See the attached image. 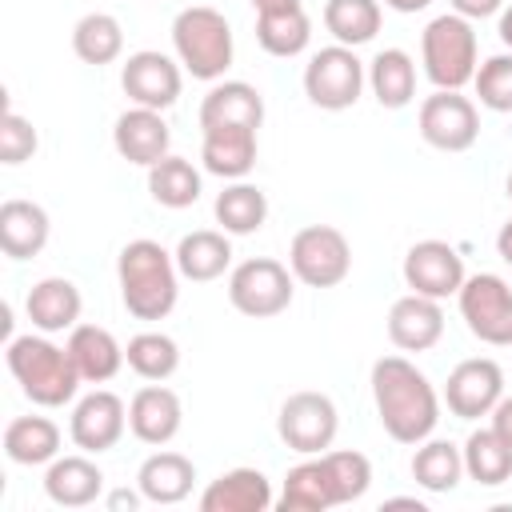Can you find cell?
Listing matches in <instances>:
<instances>
[{"instance_id": "cell-33", "label": "cell", "mask_w": 512, "mask_h": 512, "mask_svg": "<svg viewBox=\"0 0 512 512\" xmlns=\"http://www.w3.org/2000/svg\"><path fill=\"white\" fill-rule=\"evenodd\" d=\"M212 212H216V224H220L228 236H252V232H260L264 220H268V196H264L256 184H248V180H232V184L216 196Z\"/></svg>"}, {"instance_id": "cell-20", "label": "cell", "mask_w": 512, "mask_h": 512, "mask_svg": "<svg viewBox=\"0 0 512 512\" xmlns=\"http://www.w3.org/2000/svg\"><path fill=\"white\" fill-rule=\"evenodd\" d=\"M200 160L204 172L220 176V180H244L256 168V132L260 128H244V124H216V128H200Z\"/></svg>"}, {"instance_id": "cell-12", "label": "cell", "mask_w": 512, "mask_h": 512, "mask_svg": "<svg viewBox=\"0 0 512 512\" xmlns=\"http://www.w3.org/2000/svg\"><path fill=\"white\" fill-rule=\"evenodd\" d=\"M120 88L132 104L140 108H172L180 100V88H184V72H180V60L156 52V48H140L124 60L120 68Z\"/></svg>"}, {"instance_id": "cell-24", "label": "cell", "mask_w": 512, "mask_h": 512, "mask_svg": "<svg viewBox=\"0 0 512 512\" xmlns=\"http://www.w3.org/2000/svg\"><path fill=\"white\" fill-rule=\"evenodd\" d=\"M64 348L72 352V364H76V372H80L84 384H108L128 364L120 340L108 328H100V324H76L68 332V344Z\"/></svg>"}, {"instance_id": "cell-22", "label": "cell", "mask_w": 512, "mask_h": 512, "mask_svg": "<svg viewBox=\"0 0 512 512\" xmlns=\"http://www.w3.org/2000/svg\"><path fill=\"white\" fill-rule=\"evenodd\" d=\"M80 288L64 276H44L28 288V300H24V312L32 320L36 332H72L80 324Z\"/></svg>"}, {"instance_id": "cell-10", "label": "cell", "mask_w": 512, "mask_h": 512, "mask_svg": "<svg viewBox=\"0 0 512 512\" xmlns=\"http://www.w3.org/2000/svg\"><path fill=\"white\" fill-rule=\"evenodd\" d=\"M276 432L280 440L300 452V456H320L332 448L336 432H340V412L332 404L328 392H292L284 404H280V416H276Z\"/></svg>"}, {"instance_id": "cell-45", "label": "cell", "mask_w": 512, "mask_h": 512, "mask_svg": "<svg viewBox=\"0 0 512 512\" xmlns=\"http://www.w3.org/2000/svg\"><path fill=\"white\" fill-rule=\"evenodd\" d=\"M496 32H500L504 48L512 52V4H504V8H500V16H496Z\"/></svg>"}, {"instance_id": "cell-11", "label": "cell", "mask_w": 512, "mask_h": 512, "mask_svg": "<svg viewBox=\"0 0 512 512\" xmlns=\"http://www.w3.org/2000/svg\"><path fill=\"white\" fill-rule=\"evenodd\" d=\"M416 128H420L424 144H432L440 152H468L480 140V112L456 88H436L432 96L420 100Z\"/></svg>"}, {"instance_id": "cell-5", "label": "cell", "mask_w": 512, "mask_h": 512, "mask_svg": "<svg viewBox=\"0 0 512 512\" xmlns=\"http://www.w3.org/2000/svg\"><path fill=\"white\" fill-rule=\"evenodd\" d=\"M420 64L436 88L460 92L464 84H472V76L480 68V44H476L472 20H464L456 12L428 20L420 32Z\"/></svg>"}, {"instance_id": "cell-32", "label": "cell", "mask_w": 512, "mask_h": 512, "mask_svg": "<svg viewBox=\"0 0 512 512\" xmlns=\"http://www.w3.org/2000/svg\"><path fill=\"white\" fill-rule=\"evenodd\" d=\"M460 452H464V476L468 480H476L484 488H500L512 480V444H504L492 424L468 432Z\"/></svg>"}, {"instance_id": "cell-36", "label": "cell", "mask_w": 512, "mask_h": 512, "mask_svg": "<svg viewBox=\"0 0 512 512\" xmlns=\"http://www.w3.org/2000/svg\"><path fill=\"white\" fill-rule=\"evenodd\" d=\"M380 0H328L324 4V28L332 32L336 44L360 48L380 32Z\"/></svg>"}, {"instance_id": "cell-16", "label": "cell", "mask_w": 512, "mask_h": 512, "mask_svg": "<svg viewBox=\"0 0 512 512\" xmlns=\"http://www.w3.org/2000/svg\"><path fill=\"white\" fill-rule=\"evenodd\" d=\"M256 12V44L268 56H300L312 40V20L300 0H248Z\"/></svg>"}, {"instance_id": "cell-39", "label": "cell", "mask_w": 512, "mask_h": 512, "mask_svg": "<svg viewBox=\"0 0 512 512\" xmlns=\"http://www.w3.org/2000/svg\"><path fill=\"white\" fill-rule=\"evenodd\" d=\"M320 460H324V472L332 480L336 504H352V500H360L368 492V484H372V460L364 452H356V448L332 452L328 448V452H320Z\"/></svg>"}, {"instance_id": "cell-47", "label": "cell", "mask_w": 512, "mask_h": 512, "mask_svg": "<svg viewBox=\"0 0 512 512\" xmlns=\"http://www.w3.org/2000/svg\"><path fill=\"white\" fill-rule=\"evenodd\" d=\"M504 188H508V200H512V172H508V184Z\"/></svg>"}, {"instance_id": "cell-35", "label": "cell", "mask_w": 512, "mask_h": 512, "mask_svg": "<svg viewBox=\"0 0 512 512\" xmlns=\"http://www.w3.org/2000/svg\"><path fill=\"white\" fill-rule=\"evenodd\" d=\"M72 52L84 64H92V68H104V64L120 60V52H124V28H120V20L112 12H88V16H80L76 28H72Z\"/></svg>"}, {"instance_id": "cell-8", "label": "cell", "mask_w": 512, "mask_h": 512, "mask_svg": "<svg viewBox=\"0 0 512 512\" xmlns=\"http://www.w3.org/2000/svg\"><path fill=\"white\" fill-rule=\"evenodd\" d=\"M368 84V68L364 60L356 56V48H344V44H328L320 52L308 56L304 64V96L324 108V112H344L360 100Z\"/></svg>"}, {"instance_id": "cell-46", "label": "cell", "mask_w": 512, "mask_h": 512, "mask_svg": "<svg viewBox=\"0 0 512 512\" xmlns=\"http://www.w3.org/2000/svg\"><path fill=\"white\" fill-rule=\"evenodd\" d=\"M392 12H424L432 0H384Z\"/></svg>"}, {"instance_id": "cell-38", "label": "cell", "mask_w": 512, "mask_h": 512, "mask_svg": "<svg viewBox=\"0 0 512 512\" xmlns=\"http://www.w3.org/2000/svg\"><path fill=\"white\" fill-rule=\"evenodd\" d=\"M124 360L140 380H168L180 368V344L168 332H136L124 348Z\"/></svg>"}, {"instance_id": "cell-28", "label": "cell", "mask_w": 512, "mask_h": 512, "mask_svg": "<svg viewBox=\"0 0 512 512\" xmlns=\"http://www.w3.org/2000/svg\"><path fill=\"white\" fill-rule=\"evenodd\" d=\"M176 268H180V276L184 280H192V284H208V280H220L224 272H228V264H232V240H228V232L220 228H196V232H188V236H180V244H176Z\"/></svg>"}, {"instance_id": "cell-9", "label": "cell", "mask_w": 512, "mask_h": 512, "mask_svg": "<svg viewBox=\"0 0 512 512\" xmlns=\"http://www.w3.org/2000/svg\"><path fill=\"white\" fill-rule=\"evenodd\" d=\"M460 316L468 324V332L480 344L492 348H512V288L504 276L496 272H476L464 276L460 292H456Z\"/></svg>"}, {"instance_id": "cell-40", "label": "cell", "mask_w": 512, "mask_h": 512, "mask_svg": "<svg viewBox=\"0 0 512 512\" xmlns=\"http://www.w3.org/2000/svg\"><path fill=\"white\" fill-rule=\"evenodd\" d=\"M472 88H476V96H480V104L488 112H512V52L488 56L476 68Z\"/></svg>"}, {"instance_id": "cell-44", "label": "cell", "mask_w": 512, "mask_h": 512, "mask_svg": "<svg viewBox=\"0 0 512 512\" xmlns=\"http://www.w3.org/2000/svg\"><path fill=\"white\" fill-rule=\"evenodd\" d=\"M496 256L504 260V264H512V216L500 224V232H496Z\"/></svg>"}, {"instance_id": "cell-1", "label": "cell", "mask_w": 512, "mask_h": 512, "mask_svg": "<svg viewBox=\"0 0 512 512\" xmlns=\"http://www.w3.org/2000/svg\"><path fill=\"white\" fill-rule=\"evenodd\" d=\"M372 404L396 444H420L440 424V392L408 356H380L372 364Z\"/></svg>"}, {"instance_id": "cell-26", "label": "cell", "mask_w": 512, "mask_h": 512, "mask_svg": "<svg viewBox=\"0 0 512 512\" xmlns=\"http://www.w3.org/2000/svg\"><path fill=\"white\" fill-rule=\"evenodd\" d=\"M44 492L60 508H88L104 492V472L88 456H56L44 472Z\"/></svg>"}, {"instance_id": "cell-17", "label": "cell", "mask_w": 512, "mask_h": 512, "mask_svg": "<svg viewBox=\"0 0 512 512\" xmlns=\"http://www.w3.org/2000/svg\"><path fill=\"white\" fill-rule=\"evenodd\" d=\"M180 424H184L180 396H176L164 380H148V384L128 400V432H132L140 444L164 448L168 440H176Z\"/></svg>"}, {"instance_id": "cell-43", "label": "cell", "mask_w": 512, "mask_h": 512, "mask_svg": "<svg viewBox=\"0 0 512 512\" xmlns=\"http://www.w3.org/2000/svg\"><path fill=\"white\" fill-rule=\"evenodd\" d=\"M488 416H492V428L500 432V440H504V444H512V396H500V400H496V408H492Z\"/></svg>"}, {"instance_id": "cell-30", "label": "cell", "mask_w": 512, "mask_h": 512, "mask_svg": "<svg viewBox=\"0 0 512 512\" xmlns=\"http://www.w3.org/2000/svg\"><path fill=\"white\" fill-rule=\"evenodd\" d=\"M4 456L12 464L36 468V464H52L60 456V428L48 416H16L4 428Z\"/></svg>"}, {"instance_id": "cell-41", "label": "cell", "mask_w": 512, "mask_h": 512, "mask_svg": "<svg viewBox=\"0 0 512 512\" xmlns=\"http://www.w3.org/2000/svg\"><path fill=\"white\" fill-rule=\"evenodd\" d=\"M36 148H40V136H36L32 120L8 108V112H4V120H0V164L16 168V164L32 160V156H36Z\"/></svg>"}, {"instance_id": "cell-29", "label": "cell", "mask_w": 512, "mask_h": 512, "mask_svg": "<svg viewBox=\"0 0 512 512\" xmlns=\"http://www.w3.org/2000/svg\"><path fill=\"white\" fill-rule=\"evenodd\" d=\"M368 88L380 108L400 112L416 100V60L404 48H384L368 64Z\"/></svg>"}, {"instance_id": "cell-19", "label": "cell", "mask_w": 512, "mask_h": 512, "mask_svg": "<svg viewBox=\"0 0 512 512\" xmlns=\"http://www.w3.org/2000/svg\"><path fill=\"white\" fill-rule=\"evenodd\" d=\"M444 336V308L432 296L408 292L388 308V340L400 352H428Z\"/></svg>"}, {"instance_id": "cell-3", "label": "cell", "mask_w": 512, "mask_h": 512, "mask_svg": "<svg viewBox=\"0 0 512 512\" xmlns=\"http://www.w3.org/2000/svg\"><path fill=\"white\" fill-rule=\"evenodd\" d=\"M4 360H8V372L20 384V392L40 408H64L76 396V388L84 384L72 364V352L52 344L48 332L12 336Z\"/></svg>"}, {"instance_id": "cell-27", "label": "cell", "mask_w": 512, "mask_h": 512, "mask_svg": "<svg viewBox=\"0 0 512 512\" xmlns=\"http://www.w3.org/2000/svg\"><path fill=\"white\" fill-rule=\"evenodd\" d=\"M216 124H244L260 128L264 124V96L248 80H216L208 96L200 100V128Z\"/></svg>"}, {"instance_id": "cell-15", "label": "cell", "mask_w": 512, "mask_h": 512, "mask_svg": "<svg viewBox=\"0 0 512 512\" xmlns=\"http://www.w3.org/2000/svg\"><path fill=\"white\" fill-rule=\"evenodd\" d=\"M124 428H128V408H124V400H120L116 392H108V388H96V392H88L84 400H76L72 420H68L72 444H76L80 452H88V456H100V452L116 448L120 436H124Z\"/></svg>"}, {"instance_id": "cell-42", "label": "cell", "mask_w": 512, "mask_h": 512, "mask_svg": "<svg viewBox=\"0 0 512 512\" xmlns=\"http://www.w3.org/2000/svg\"><path fill=\"white\" fill-rule=\"evenodd\" d=\"M508 0H452V12L464 20H484V16H500Z\"/></svg>"}, {"instance_id": "cell-4", "label": "cell", "mask_w": 512, "mask_h": 512, "mask_svg": "<svg viewBox=\"0 0 512 512\" xmlns=\"http://www.w3.org/2000/svg\"><path fill=\"white\" fill-rule=\"evenodd\" d=\"M172 48H176V60L180 68L192 76V80H208L216 84L228 68H232V24L224 12L208 8V4H192V8H180L176 20H172Z\"/></svg>"}, {"instance_id": "cell-37", "label": "cell", "mask_w": 512, "mask_h": 512, "mask_svg": "<svg viewBox=\"0 0 512 512\" xmlns=\"http://www.w3.org/2000/svg\"><path fill=\"white\" fill-rule=\"evenodd\" d=\"M148 192L160 208H192L200 200V172L184 156H164L148 168Z\"/></svg>"}, {"instance_id": "cell-21", "label": "cell", "mask_w": 512, "mask_h": 512, "mask_svg": "<svg viewBox=\"0 0 512 512\" xmlns=\"http://www.w3.org/2000/svg\"><path fill=\"white\" fill-rule=\"evenodd\" d=\"M272 480L260 468H228L200 492V512H268Z\"/></svg>"}, {"instance_id": "cell-18", "label": "cell", "mask_w": 512, "mask_h": 512, "mask_svg": "<svg viewBox=\"0 0 512 512\" xmlns=\"http://www.w3.org/2000/svg\"><path fill=\"white\" fill-rule=\"evenodd\" d=\"M112 144L116 152L128 160V164H140V168H152L156 160L168 156V144H172V132H168V120L164 112L156 108H128L116 116V128H112Z\"/></svg>"}, {"instance_id": "cell-25", "label": "cell", "mask_w": 512, "mask_h": 512, "mask_svg": "<svg viewBox=\"0 0 512 512\" xmlns=\"http://www.w3.org/2000/svg\"><path fill=\"white\" fill-rule=\"evenodd\" d=\"M192 484H196V464L172 448L152 452L136 472L140 500H148V504H180V500H188Z\"/></svg>"}, {"instance_id": "cell-7", "label": "cell", "mask_w": 512, "mask_h": 512, "mask_svg": "<svg viewBox=\"0 0 512 512\" xmlns=\"http://www.w3.org/2000/svg\"><path fill=\"white\" fill-rule=\"evenodd\" d=\"M288 268L308 288H336L352 272V244L332 224H304L288 244Z\"/></svg>"}, {"instance_id": "cell-6", "label": "cell", "mask_w": 512, "mask_h": 512, "mask_svg": "<svg viewBox=\"0 0 512 512\" xmlns=\"http://www.w3.org/2000/svg\"><path fill=\"white\" fill-rule=\"evenodd\" d=\"M292 268L272 260V256H252V260H240L232 272H228V304L240 312V316H252V320H272L280 312H288L292 304Z\"/></svg>"}, {"instance_id": "cell-14", "label": "cell", "mask_w": 512, "mask_h": 512, "mask_svg": "<svg viewBox=\"0 0 512 512\" xmlns=\"http://www.w3.org/2000/svg\"><path fill=\"white\" fill-rule=\"evenodd\" d=\"M504 396V368L488 356H472V360H460L448 380H444V404L452 416L460 420H480L496 408V400Z\"/></svg>"}, {"instance_id": "cell-34", "label": "cell", "mask_w": 512, "mask_h": 512, "mask_svg": "<svg viewBox=\"0 0 512 512\" xmlns=\"http://www.w3.org/2000/svg\"><path fill=\"white\" fill-rule=\"evenodd\" d=\"M464 476V452L452 440H420L412 452V480L424 492H452Z\"/></svg>"}, {"instance_id": "cell-13", "label": "cell", "mask_w": 512, "mask_h": 512, "mask_svg": "<svg viewBox=\"0 0 512 512\" xmlns=\"http://www.w3.org/2000/svg\"><path fill=\"white\" fill-rule=\"evenodd\" d=\"M404 284L408 292L432 296V300H448L460 292L464 284V256L448 244V240H416L404 252Z\"/></svg>"}, {"instance_id": "cell-31", "label": "cell", "mask_w": 512, "mask_h": 512, "mask_svg": "<svg viewBox=\"0 0 512 512\" xmlns=\"http://www.w3.org/2000/svg\"><path fill=\"white\" fill-rule=\"evenodd\" d=\"M276 504L284 512H328V508H336V492H332V480L324 472V460L304 456L296 468H288Z\"/></svg>"}, {"instance_id": "cell-23", "label": "cell", "mask_w": 512, "mask_h": 512, "mask_svg": "<svg viewBox=\"0 0 512 512\" xmlns=\"http://www.w3.org/2000/svg\"><path fill=\"white\" fill-rule=\"evenodd\" d=\"M48 236H52V220L36 200L12 196V200L0 204V248H4V256L32 260V256L44 252Z\"/></svg>"}, {"instance_id": "cell-2", "label": "cell", "mask_w": 512, "mask_h": 512, "mask_svg": "<svg viewBox=\"0 0 512 512\" xmlns=\"http://www.w3.org/2000/svg\"><path fill=\"white\" fill-rule=\"evenodd\" d=\"M116 284L128 316L136 320H164L180 296V268L176 256L160 240H128L116 256Z\"/></svg>"}]
</instances>
